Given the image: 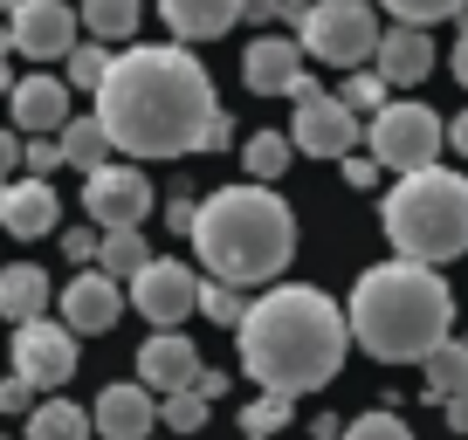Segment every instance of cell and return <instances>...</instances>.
<instances>
[{
  "label": "cell",
  "mask_w": 468,
  "mask_h": 440,
  "mask_svg": "<svg viewBox=\"0 0 468 440\" xmlns=\"http://www.w3.org/2000/svg\"><path fill=\"white\" fill-rule=\"evenodd\" d=\"M97 124L124 159H193V152L234 145V118L220 110L214 76L200 56H186V42H145L111 56Z\"/></svg>",
  "instance_id": "6da1fadb"
},
{
  "label": "cell",
  "mask_w": 468,
  "mask_h": 440,
  "mask_svg": "<svg viewBox=\"0 0 468 440\" xmlns=\"http://www.w3.org/2000/svg\"><path fill=\"white\" fill-rule=\"evenodd\" d=\"M234 351H241V372L262 393L303 399L337 379V365L351 351V323L310 282H269L249 303V317L234 323Z\"/></svg>",
  "instance_id": "7a4b0ae2"
},
{
  "label": "cell",
  "mask_w": 468,
  "mask_h": 440,
  "mask_svg": "<svg viewBox=\"0 0 468 440\" xmlns=\"http://www.w3.org/2000/svg\"><path fill=\"white\" fill-rule=\"evenodd\" d=\"M351 344L379 365H420L434 344L454 338V289L448 276H434L427 262H372L351 282Z\"/></svg>",
  "instance_id": "3957f363"
},
{
  "label": "cell",
  "mask_w": 468,
  "mask_h": 440,
  "mask_svg": "<svg viewBox=\"0 0 468 440\" xmlns=\"http://www.w3.org/2000/svg\"><path fill=\"white\" fill-rule=\"evenodd\" d=\"M193 248H200L207 276L214 282H234V289H269L282 268L296 262V214L276 186H220L200 200L193 214Z\"/></svg>",
  "instance_id": "277c9868"
},
{
  "label": "cell",
  "mask_w": 468,
  "mask_h": 440,
  "mask_svg": "<svg viewBox=\"0 0 468 440\" xmlns=\"http://www.w3.org/2000/svg\"><path fill=\"white\" fill-rule=\"evenodd\" d=\"M379 227L393 241L399 262H454L468 255V179L448 173V165H420V173H399V186L386 193Z\"/></svg>",
  "instance_id": "5b68a950"
},
{
  "label": "cell",
  "mask_w": 468,
  "mask_h": 440,
  "mask_svg": "<svg viewBox=\"0 0 468 440\" xmlns=\"http://www.w3.org/2000/svg\"><path fill=\"white\" fill-rule=\"evenodd\" d=\"M379 0H310L296 15V42L303 56H317L324 69H372L379 56Z\"/></svg>",
  "instance_id": "8992f818"
},
{
  "label": "cell",
  "mask_w": 468,
  "mask_h": 440,
  "mask_svg": "<svg viewBox=\"0 0 468 440\" xmlns=\"http://www.w3.org/2000/svg\"><path fill=\"white\" fill-rule=\"evenodd\" d=\"M441 145H448V124L434 118V103L399 97V103H386L379 118H372V145L366 152L386 165V173H420V165L441 159Z\"/></svg>",
  "instance_id": "52a82bcc"
},
{
  "label": "cell",
  "mask_w": 468,
  "mask_h": 440,
  "mask_svg": "<svg viewBox=\"0 0 468 440\" xmlns=\"http://www.w3.org/2000/svg\"><path fill=\"white\" fill-rule=\"evenodd\" d=\"M290 103H296L290 110V145L296 152H310V159H345V152H358V118H351L331 89H317L303 76Z\"/></svg>",
  "instance_id": "ba28073f"
},
{
  "label": "cell",
  "mask_w": 468,
  "mask_h": 440,
  "mask_svg": "<svg viewBox=\"0 0 468 440\" xmlns=\"http://www.w3.org/2000/svg\"><path fill=\"white\" fill-rule=\"evenodd\" d=\"M132 309L152 330H179V323L200 309V276H193L186 262H173V255H152L132 276Z\"/></svg>",
  "instance_id": "9c48e42d"
},
{
  "label": "cell",
  "mask_w": 468,
  "mask_h": 440,
  "mask_svg": "<svg viewBox=\"0 0 468 440\" xmlns=\"http://www.w3.org/2000/svg\"><path fill=\"white\" fill-rule=\"evenodd\" d=\"M15 379H28L35 393L76 379V330L69 323H48V317L15 323Z\"/></svg>",
  "instance_id": "30bf717a"
},
{
  "label": "cell",
  "mask_w": 468,
  "mask_h": 440,
  "mask_svg": "<svg viewBox=\"0 0 468 440\" xmlns=\"http://www.w3.org/2000/svg\"><path fill=\"white\" fill-rule=\"evenodd\" d=\"M83 214L97 220L103 235H111V227H138V220L152 214V179L138 173V165H97V173L83 179Z\"/></svg>",
  "instance_id": "8fae6325"
},
{
  "label": "cell",
  "mask_w": 468,
  "mask_h": 440,
  "mask_svg": "<svg viewBox=\"0 0 468 440\" xmlns=\"http://www.w3.org/2000/svg\"><path fill=\"white\" fill-rule=\"evenodd\" d=\"M7 35H15V56L56 62V56L76 48V7L69 0H21L15 21H7Z\"/></svg>",
  "instance_id": "7c38bea8"
},
{
  "label": "cell",
  "mask_w": 468,
  "mask_h": 440,
  "mask_svg": "<svg viewBox=\"0 0 468 440\" xmlns=\"http://www.w3.org/2000/svg\"><path fill=\"white\" fill-rule=\"evenodd\" d=\"M303 42L296 35H255L249 48H241V83L255 89V97H296V83H303Z\"/></svg>",
  "instance_id": "4fadbf2b"
},
{
  "label": "cell",
  "mask_w": 468,
  "mask_h": 440,
  "mask_svg": "<svg viewBox=\"0 0 468 440\" xmlns=\"http://www.w3.org/2000/svg\"><path fill=\"white\" fill-rule=\"evenodd\" d=\"M117 317H124V289H117L103 268L69 276V289H62V323H69L76 338H103Z\"/></svg>",
  "instance_id": "5bb4252c"
},
{
  "label": "cell",
  "mask_w": 468,
  "mask_h": 440,
  "mask_svg": "<svg viewBox=\"0 0 468 440\" xmlns=\"http://www.w3.org/2000/svg\"><path fill=\"white\" fill-rule=\"evenodd\" d=\"M200 379V351H193L186 330H152L145 351H138V385H152V393H186V385Z\"/></svg>",
  "instance_id": "9a60e30c"
},
{
  "label": "cell",
  "mask_w": 468,
  "mask_h": 440,
  "mask_svg": "<svg viewBox=\"0 0 468 440\" xmlns=\"http://www.w3.org/2000/svg\"><path fill=\"white\" fill-rule=\"evenodd\" d=\"M7 110H15V131L28 138H56L69 124V83L62 76H21L7 89Z\"/></svg>",
  "instance_id": "2e32d148"
},
{
  "label": "cell",
  "mask_w": 468,
  "mask_h": 440,
  "mask_svg": "<svg viewBox=\"0 0 468 440\" xmlns=\"http://www.w3.org/2000/svg\"><path fill=\"white\" fill-rule=\"evenodd\" d=\"M90 426H97L103 440H152V426H159V399H152V385H103Z\"/></svg>",
  "instance_id": "e0dca14e"
},
{
  "label": "cell",
  "mask_w": 468,
  "mask_h": 440,
  "mask_svg": "<svg viewBox=\"0 0 468 440\" xmlns=\"http://www.w3.org/2000/svg\"><path fill=\"white\" fill-rule=\"evenodd\" d=\"M372 69H379L393 89L427 83V69H434V42H427V28H407V21H393V28L379 35V56H372Z\"/></svg>",
  "instance_id": "ac0fdd59"
},
{
  "label": "cell",
  "mask_w": 468,
  "mask_h": 440,
  "mask_svg": "<svg viewBox=\"0 0 468 440\" xmlns=\"http://www.w3.org/2000/svg\"><path fill=\"white\" fill-rule=\"evenodd\" d=\"M56 220H62V206H56V186H48V179H15L7 200H0V227L15 241H42Z\"/></svg>",
  "instance_id": "d6986e66"
},
{
  "label": "cell",
  "mask_w": 468,
  "mask_h": 440,
  "mask_svg": "<svg viewBox=\"0 0 468 440\" xmlns=\"http://www.w3.org/2000/svg\"><path fill=\"white\" fill-rule=\"evenodd\" d=\"M159 15L179 42H214L241 21V0H159Z\"/></svg>",
  "instance_id": "ffe728a7"
},
{
  "label": "cell",
  "mask_w": 468,
  "mask_h": 440,
  "mask_svg": "<svg viewBox=\"0 0 468 440\" xmlns=\"http://www.w3.org/2000/svg\"><path fill=\"white\" fill-rule=\"evenodd\" d=\"M0 317H7V323H35V317H48V276H42L35 262L0 268Z\"/></svg>",
  "instance_id": "44dd1931"
},
{
  "label": "cell",
  "mask_w": 468,
  "mask_h": 440,
  "mask_svg": "<svg viewBox=\"0 0 468 440\" xmlns=\"http://www.w3.org/2000/svg\"><path fill=\"white\" fill-rule=\"evenodd\" d=\"M420 393L427 399H441V406H448V399H468V344L462 338H448V344H434V351L420 358Z\"/></svg>",
  "instance_id": "7402d4cb"
},
{
  "label": "cell",
  "mask_w": 468,
  "mask_h": 440,
  "mask_svg": "<svg viewBox=\"0 0 468 440\" xmlns=\"http://www.w3.org/2000/svg\"><path fill=\"white\" fill-rule=\"evenodd\" d=\"M56 138H62V165H83V173L111 165V131L97 124V110H90V118H69Z\"/></svg>",
  "instance_id": "603a6c76"
},
{
  "label": "cell",
  "mask_w": 468,
  "mask_h": 440,
  "mask_svg": "<svg viewBox=\"0 0 468 440\" xmlns=\"http://www.w3.org/2000/svg\"><path fill=\"white\" fill-rule=\"evenodd\" d=\"M28 440H90V413L76 399H35Z\"/></svg>",
  "instance_id": "cb8c5ba5"
},
{
  "label": "cell",
  "mask_w": 468,
  "mask_h": 440,
  "mask_svg": "<svg viewBox=\"0 0 468 440\" xmlns=\"http://www.w3.org/2000/svg\"><path fill=\"white\" fill-rule=\"evenodd\" d=\"M138 15H145L138 0H83V15H76V21L90 28V42H132Z\"/></svg>",
  "instance_id": "d4e9b609"
},
{
  "label": "cell",
  "mask_w": 468,
  "mask_h": 440,
  "mask_svg": "<svg viewBox=\"0 0 468 440\" xmlns=\"http://www.w3.org/2000/svg\"><path fill=\"white\" fill-rule=\"evenodd\" d=\"M290 159H296V145L282 131H255L249 145H241V173H249L255 186H276V179L290 173Z\"/></svg>",
  "instance_id": "484cf974"
},
{
  "label": "cell",
  "mask_w": 468,
  "mask_h": 440,
  "mask_svg": "<svg viewBox=\"0 0 468 440\" xmlns=\"http://www.w3.org/2000/svg\"><path fill=\"white\" fill-rule=\"evenodd\" d=\"M145 262H152V248H145V235H138V227H111V235L97 241V268H103L111 282H117V276L132 282Z\"/></svg>",
  "instance_id": "4316f807"
},
{
  "label": "cell",
  "mask_w": 468,
  "mask_h": 440,
  "mask_svg": "<svg viewBox=\"0 0 468 440\" xmlns=\"http://www.w3.org/2000/svg\"><path fill=\"white\" fill-rule=\"evenodd\" d=\"M207 413H214V399H207L200 385H186V393H165V399H159V426H173V434H200Z\"/></svg>",
  "instance_id": "83f0119b"
},
{
  "label": "cell",
  "mask_w": 468,
  "mask_h": 440,
  "mask_svg": "<svg viewBox=\"0 0 468 440\" xmlns=\"http://www.w3.org/2000/svg\"><path fill=\"white\" fill-rule=\"evenodd\" d=\"M386 89H393V83H386L379 69H351V76H345V89H337V103H345L351 118H358V110H372V118H379L386 103H393Z\"/></svg>",
  "instance_id": "f1b7e54d"
},
{
  "label": "cell",
  "mask_w": 468,
  "mask_h": 440,
  "mask_svg": "<svg viewBox=\"0 0 468 440\" xmlns=\"http://www.w3.org/2000/svg\"><path fill=\"white\" fill-rule=\"evenodd\" d=\"M290 406H296V399H282V393H262V399H249V406H241V434H249V440H269V434H282V426H290Z\"/></svg>",
  "instance_id": "f546056e"
},
{
  "label": "cell",
  "mask_w": 468,
  "mask_h": 440,
  "mask_svg": "<svg viewBox=\"0 0 468 440\" xmlns=\"http://www.w3.org/2000/svg\"><path fill=\"white\" fill-rule=\"evenodd\" d=\"M393 21H407V28H441V21H454L468 7V0H379Z\"/></svg>",
  "instance_id": "4dcf8cb0"
},
{
  "label": "cell",
  "mask_w": 468,
  "mask_h": 440,
  "mask_svg": "<svg viewBox=\"0 0 468 440\" xmlns=\"http://www.w3.org/2000/svg\"><path fill=\"white\" fill-rule=\"evenodd\" d=\"M200 309L234 330V323L249 317V289H234V282H200Z\"/></svg>",
  "instance_id": "1f68e13d"
},
{
  "label": "cell",
  "mask_w": 468,
  "mask_h": 440,
  "mask_svg": "<svg viewBox=\"0 0 468 440\" xmlns=\"http://www.w3.org/2000/svg\"><path fill=\"white\" fill-rule=\"evenodd\" d=\"M62 62H69V83H76V89H103V76H111V56H103V42H76Z\"/></svg>",
  "instance_id": "d6a6232c"
},
{
  "label": "cell",
  "mask_w": 468,
  "mask_h": 440,
  "mask_svg": "<svg viewBox=\"0 0 468 440\" xmlns=\"http://www.w3.org/2000/svg\"><path fill=\"white\" fill-rule=\"evenodd\" d=\"M345 440H413V426L399 420V413H358V420H345Z\"/></svg>",
  "instance_id": "836d02e7"
},
{
  "label": "cell",
  "mask_w": 468,
  "mask_h": 440,
  "mask_svg": "<svg viewBox=\"0 0 468 440\" xmlns=\"http://www.w3.org/2000/svg\"><path fill=\"white\" fill-rule=\"evenodd\" d=\"M21 165H28L35 179H48L62 165V138H28V152H21Z\"/></svg>",
  "instance_id": "e575fe53"
},
{
  "label": "cell",
  "mask_w": 468,
  "mask_h": 440,
  "mask_svg": "<svg viewBox=\"0 0 468 440\" xmlns=\"http://www.w3.org/2000/svg\"><path fill=\"white\" fill-rule=\"evenodd\" d=\"M97 241H103V227H69V235H62V255L97 268Z\"/></svg>",
  "instance_id": "d590c367"
},
{
  "label": "cell",
  "mask_w": 468,
  "mask_h": 440,
  "mask_svg": "<svg viewBox=\"0 0 468 440\" xmlns=\"http://www.w3.org/2000/svg\"><path fill=\"white\" fill-rule=\"evenodd\" d=\"M379 173H386V165L372 159V152H345V186H372Z\"/></svg>",
  "instance_id": "8d00e7d4"
},
{
  "label": "cell",
  "mask_w": 468,
  "mask_h": 440,
  "mask_svg": "<svg viewBox=\"0 0 468 440\" xmlns=\"http://www.w3.org/2000/svg\"><path fill=\"white\" fill-rule=\"evenodd\" d=\"M0 413H35V385L28 379H0Z\"/></svg>",
  "instance_id": "74e56055"
},
{
  "label": "cell",
  "mask_w": 468,
  "mask_h": 440,
  "mask_svg": "<svg viewBox=\"0 0 468 440\" xmlns=\"http://www.w3.org/2000/svg\"><path fill=\"white\" fill-rule=\"evenodd\" d=\"M193 214H200V200H186V193H173V200H165V227H179V235L193 227Z\"/></svg>",
  "instance_id": "f35d334b"
},
{
  "label": "cell",
  "mask_w": 468,
  "mask_h": 440,
  "mask_svg": "<svg viewBox=\"0 0 468 440\" xmlns=\"http://www.w3.org/2000/svg\"><path fill=\"white\" fill-rule=\"evenodd\" d=\"M21 152H28V138H21V131H0V179L21 165Z\"/></svg>",
  "instance_id": "ab89813d"
},
{
  "label": "cell",
  "mask_w": 468,
  "mask_h": 440,
  "mask_svg": "<svg viewBox=\"0 0 468 440\" xmlns=\"http://www.w3.org/2000/svg\"><path fill=\"white\" fill-rule=\"evenodd\" d=\"M290 0H241V21H276Z\"/></svg>",
  "instance_id": "60d3db41"
},
{
  "label": "cell",
  "mask_w": 468,
  "mask_h": 440,
  "mask_svg": "<svg viewBox=\"0 0 468 440\" xmlns=\"http://www.w3.org/2000/svg\"><path fill=\"white\" fill-rule=\"evenodd\" d=\"M448 62H454V83L468 89V28H462V42H454V56H448Z\"/></svg>",
  "instance_id": "b9f144b4"
},
{
  "label": "cell",
  "mask_w": 468,
  "mask_h": 440,
  "mask_svg": "<svg viewBox=\"0 0 468 440\" xmlns=\"http://www.w3.org/2000/svg\"><path fill=\"white\" fill-rule=\"evenodd\" d=\"M448 145H454V152H462V159H468V110H462V118L448 124Z\"/></svg>",
  "instance_id": "7bdbcfd3"
},
{
  "label": "cell",
  "mask_w": 468,
  "mask_h": 440,
  "mask_svg": "<svg viewBox=\"0 0 468 440\" xmlns=\"http://www.w3.org/2000/svg\"><path fill=\"white\" fill-rule=\"evenodd\" d=\"M448 426H454V434H468V399H448Z\"/></svg>",
  "instance_id": "ee69618b"
},
{
  "label": "cell",
  "mask_w": 468,
  "mask_h": 440,
  "mask_svg": "<svg viewBox=\"0 0 468 440\" xmlns=\"http://www.w3.org/2000/svg\"><path fill=\"white\" fill-rule=\"evenodd\" d=\"M7 89H15V76H7V56H0V97H7Z\"/></svg>",
  "instance_id": "f6af8a7d"
},
{
  "label": "cell",
  "mask_w": 468,
  "mask_h": 440,
  "mask_svg": "<svg viewBox=\"0 0 468 440\" xmlns=\"http://www.w3.org/2000/svg\"><path fill=\"white\" fill-rule=\"evenodd\" d=\"M15 7H21V0H0V15H15Z\"/></svg>",
  "instance_id": "bcb514c9"
},
{
  "label": "cell",
  "mask_w": 468,
  "mask_h": 440,
  "mask_svg": "<svg viewBox=\"0 0 468 440\" xmlns=\"http://www.w3.org/2000/svg\"><path fill=\"white\" fill-rule=\"evenodd\" d=\"M0 200H7V179H0Z\"/></svg>",
  "instance_id": "7dc6e473"
}]
</instances>
